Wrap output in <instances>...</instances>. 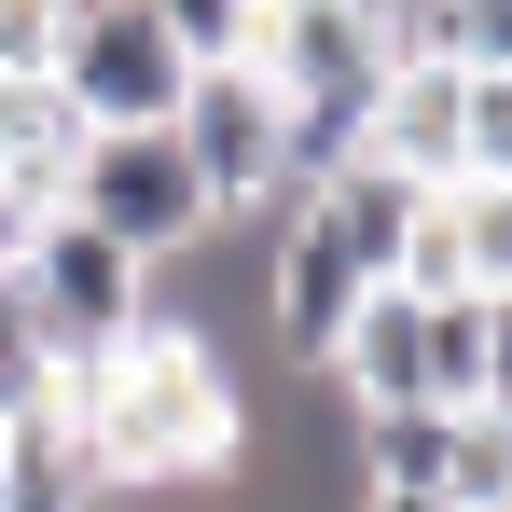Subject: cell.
<instances>
[{"mask_svg": "<svg viewBox=\"0 0 512 512\" xmlns=\"http://www.w3.org/2000/svg\"><path fill=\"white\" fill-rule=\"evenodd\" d=\"M56 429L84 443L97 485H236L250 471V388L222 374V346L139 319L97 360H56Z\"/></svg>", "mask_w": 512, "mask_h": 512, "instance_id": "1", "label": "cell"}, {"mask_svg": "<svg viewBox=\"0 0 512 512\" xmlns=\"http://www.w3.org/2000/svg\"><path fill=\"white\" fill-rule=\"evenodd\" d=\"M0 277H14V305L42 319L56 360H97V346H125L139 319H153V263L111 250L84 208H28V236L0 250Z\"/></svg>", "mask_w": 512, "mask_h": 512, "instance_id": "2", "label": "cell"}, {"mask_svg": "<svg viewBox=\"0 0 512 512\" xmlns=\"http://www.w3.org/2000/svg\"><path fill=\"white\" fill-rule=\"evenodd\" d=\"M56 208H84L97 236H111V250H139V263L194 250V236L222 222V208H208V180H194V153H180L167 125H97Z\"/></svg>", "mask_w": 512, "mask_h": 512, "instance_id": "3", "label": "cell"}, {"mask_svg": "<svg viewBox=\"0 0 512 512\" xmlns=\"http://www.w3.org/2000/svg\"><path fill=\"white\" fill-rule=\"evenodd\" d=\"M167 139L194 153V180H208L222 222H277V208H291V194H277V139H291V111H277V84H263L250 56H208V70L180 84Z\"/></svg>", "mask_w": 512, "mask_h": 512, "instance_id": "4", "label": "cell"}, {"mask_svg": "<svg viewBox=\"0 0 512 512\" xmlns=\"http://www.w3.org/2000/svg\"><path fill=\"white\" fill-rule=\"evenodd\" d=\"M180 84H194V56L167 42L153 0H84L70 42H56V97H70L84 125H167Z\"/></svg>", "mask_w": 512, "mask_h": 512, "instance_id": "5", "label": "cell"}, {"mask_svg": "<svg viewBox=\"0 0 512 512\" xmlns=\"http://www.w3.org/2000/svg\"><path fill=\"white\" fill-rule=\"evenodd\" d=\"M360 291H374V277H360V250H346L333 222H319V208H305V194H291V208H277V222H263V346H277V360H305V374H319V360H333V333H346V305H360Z\"/></svg>", "mask_w": 512, "mask_h": 512, "instance_id": "6", "label": "cell"}, {"mask_svg": "<svg viewBox=\"0 0 512 512\" xmlns=\"http://www.w3.org/2000/svg\"><path fill=\"white\" fill-rule=\"evenodd\" d=\"M457 97H471L457 56H388V70H374V111H360V153L443 194V180H457Z\"/></svg>", "mask_w": 512, "mask_h": 512, "instance_id": "7", "label": "cell"}, {"mask_svg": "<svg viewBox=\"0 0 512 512\" xmlns=\"http://www.w3.org/2000/svg\"><path fill=\"white\" fill-rule=\"evenodd\" d=\"M84 111H70V97H56V70H28V84H0V180H14V194H28V208H56V194H70V167H84Z\"/></svg>", "mask_w": 512, "mask_h": 512, "instance_id": "8", "label": "cell"}, {"mask_svg": "<svg viewBox=\"0 0 512 512\" xmlns=\"http://www.w3.org/2000/svg\"><path fill=\"white\" fill-rule=\"evenodd\" d=\"M416 194H429V180L374 167V153H360V167H333V180H305V208L333 222L346 250H360V277H388V263H402V222H416Z\"/></svg>", "mask_w": 512, "mask_h": 512, "instance_id": "9", "label": "cell"}, {"mask_svg": "<svg viewBox=\"0 0 512 512\" xmlns=\"http://www.w3.org/2000/svg\"><path fill=\"white\" fill-rule=\"evenodd\" d=\"M0 512H97V471H84V443L56 416L0 429Z\"/></svg>", "mask_w": 512, "mask_h": 512, "instance_id": "10", "label": "cell"}, {"mask_svg": "<svg viewBox=\"0 0 512 512\" xmlns=\"http://www.w3.org/2000/svg\"><path fill=\"white\" fill-rule=\"evenodd\" d=\"M443 499L457 512H499L512 499V416L499 402H457V416H443Z\"/></svg>", "mask_w": 512, "mask_h": 512, "instance_id": "11", "label": "cell"}, {"mask_svg": "<svg viewBox=\"0 0 512 512\" xmlns=\"http://www.w3.org/2000/svg\"><path fill=\"white\" fill-rule=\"evenodd\" d=\"M402 291H485L471 277V222H457V180L443 194H416V222H402V263H388Z\"/></svg>", "mask_w": 512, "mask_h": 512, "instance_id": "12", "label": "cell"}, {"mask_svg": "<svg viewBox=\"0 0 512 512\" xmlns=\"http://www.w3.org/2000/svg\"><path fill=\"white\" fill-rule=\"evenodd\" d=\"M429 402H485V291H429Z\"/></svg>", "mask_w": 512, "mask_h": 512, "instance_id": "13", "label": "cell"}, {"mask_svg": "<svg viewBox=\"0 0 512 512\" xmlns=\"http://www.w3.org/2000/svg\"><path fill=\"white\" fill-rule=\"evenodd\" d=\"M28 416H56V346H42V319L0 277V429H28Z\"/></svg>", "mask_w": 512, "mask_h": 512, "instance_id": "14", "label": "cell"}, {"mask_svg": "<svg viewBox=\"0 0 512 512\" xmlns=\"http://www.w3.org/2000/svg\"><path fill=\"white\" fill-rule=\"evenodd\" d=\"M457 180H512V70H471L457 97Z\"/></svg>", "mask_w": 512, "mask_h": 512, "instance_id": "15", "label": "cell"}, {"mask_svg": "<svg viewBox=\"0 0 512 512\" xmlns=\"http://www.w3.org/2000/svg\"><path fill=\"white\" fill-rule=\"evenodd\" d=\"M153 14H167V42L194 56V70H208V56H250V42H263V0H153Z\"/></svg>", "mask_w": 512, "mask_h": 512, "instance_id": "16", "label": "cell"}, {"mask_svg": "<svg viewBox=\"0 0 512 512\" xmlns=\"http://www.w3.org/2000/svg\"><path fill=\"white\" fill-rule=\"evenodd\" d=\"M56 42H70V14H56V0H0V84L56 70Z\"/></svg>", "mask_w": 512, "mask_h": 512, "instance_id": "17", "label": "cell"}, {"mask_svg": "<svg viewBox=\"0 0 512 512\" xmlns=\"http://www.w3.org/2000/svg\"><path fill=\"white\" fill-rule=\"evenodd\" d=\"M485 402L512 416V291H485Z\"/></svg>", "mask_w": 512, "mask_h": 512, "instance_id": "18", "label": "cell"}, {"mask_svg": "<svg viewBox=\"0 0 512 512\" xmlns=\"http://www.w3.org/2000/svg\"><path fill=\"white\" fill-rule=\"evenodd\" d=\"M360 512H457V499H429V485H360Z\"/></svg>", "mask_w": 512, "mask_h": 512, "instance_id": "19", "label": "cell"}, {"mask_svg": "<svg viewBox=\"0 0 512 512\" xmlns=\"http://www.w3.org/2000/svg\"><path fill=\"white\" fill-rule=\"evenodd\" d=\"M14 236H28V194H14V180H0V250H14Z\"/></svg>", "mask_w": 512, "mask_h": 512, "instance_id": "20", "label": "cell"}, {"mask_svg": "<svg viewBox=\"0 0 512 512\" xmlns=\"http://www.w3.org/2000/svg\"><path fill=\"white\" fill-rule=\"evenodd\" d=\"M499 512H512V499H499Z\"/></svg>", "mask_w": 512, "mask_h": 512, "instance_id": "21", "label": "cell"}]
</instances>
